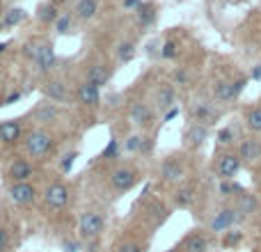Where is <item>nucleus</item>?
<instances>
[{
    "mask_svg": "<svg viewBox=\"0 0 261 252\" xmlns=\"http://www.w3.org/2000/svg\"><path fill=\"white\" fill-rule=\"evenodd\" d=\"M25 55L35 62V67H37V71L39 73H48L50 69L55 67V62H58L55 51H53V44H48V41L25 44Z\"/></svg>",
    "mask_w": 261,
    "mask_h": 252,
    "instance_id": "f257e3e1",
    "label": "nucleus"
},
{
    "mask_svg": "<svg viewBox=\"0 0 261 252\" xmlns=\"http://www.w3.org/2000/svg\"><path fill=\"white\" fill-rule=\"evenodd\" d=\"M23 144H25V152L30 154L32 158H41V156H46V154L53 149L55 140L46 129H32L30 133H25Z\"/></svg>",
    "mask_w": 261,
    "mask_h": 252,
    "instance_id": "f03ea898",
    "label": "nucleus"
},
{
    "mask_svg": "<svg viewBox=\"0 0 261 252\" xmlns=\"http://www.w3.org/2000/svg\"><path fill=\"white\" fill-rule=\"evenodd\" d=\"M106 230V220L99 211H85L78 220V232H81L83 239H99Z\"/></svg>",
    "mask_w": 261,
    "mask_h": 252,
    "instance_id": "7ed1b4c3",
    "label": "nucleus"
},
{
    "mask_svg": "<svg viewBox=\"0 0 261 252\" xmlns=\"http://www.w3.org/2000/svg\"><path fill=\"white\" fill-rule=\"evenodd\" d=\"M241 165H243V161H241L239 152H225L218 156L216 161V174L220 181H231L236 174H239Z\"/></svg>",
    "mask_w": 261,
    "mask_h": 252,
    "instance_id": "20e7f679",
    "label": "nucleus"
},
{
    "mask_svg": "<svg viewBox=\"0 0 261 252\" xmlns=\"http://www.w3.org/2000/svg\"><path fill=\"white\" fill-rule=\"evenodd\" d=\"M138 184V172L133 170V167H115L113 172H110V186H113L117 193H126V190H130L133 186Z\"/></svg>",
    "mask_w": 261,
    "mask_h": 252,
    "instance_id": "39448f33",
    "label": "nucleus"
},
{
    "mask_svg": "<svg viewBox=\"0 0 261 252\" xmlns=\"http://www.w3.org/2000/svg\"><path fill=\"white\" fill-rule=\"evenodd\" d=\"M245 83H248V78H239V81H234V83L220 81L216 85V90H213V96H216V101H220V104H229V101H234L236 96L245 90Z\"/></svg>",
    "mask_w": 261,
    "mask_h": 252,
    "instance_id": "423d86ee",
    "label": "nucleus"
},
{
    "mask_svg": "<svg viewBox=\"0 0 261 252\" xmlns=\"http://www.w3.org/2000/svg\"><path fill=\"white\" fill-rule=\"evenodd\" d=\"M44 202L48 209L60 211V209H64L69 204V188L64 184H60V181H55L44 190Z\"/></svg>",
    "mask_w": 261,
    "mask_h": 252,
    "instance_id": "0eeeda50",
    "label": "nucleus"
},
{
    "mask_svg": "<svg viewBox=\"0 0 261 252\" xmlns=\"http://www.w3.org/2000/svg\"><path fill=\"white\" fill-rule=\"evenodd\" d=\"M7 197L12 199L18 207H25V204H32L37 197V188L30 184V181H21V184H9L7 188Z\"/></svg>",
    "mask_w": 261,
    "mask_h": 252,
    "instance_id": "6e6552de",
    "label": "nucleus"
},
{
    "mask_svg": "<svg viewBox=\"0 0 261 252\" xmlns=\"http://www.w3.org/2000/svg\"><path fill=\"white\" fill-rule=\"evenodd\" d=\"M241 220V213L236 211V207H225L220 213H216V218L211 220V232H218V234H225L229 232L236 222Z\"/></svg>",
    "mask_w": 261,
    "mask_h": 252,
    "instance_id": "1a4fd4ad",
    "label": "nucleus"
},
{
    "mask_svg": "<svg viewBox=\"0 0 261 252\" xmlns=\"http://www.w3.org/2000/svg\"><path fill=\"white\" fill-rule=\"evenodd\" d=\"M239 156L243 161V165H259L261 163V140L257 138H245L239 144Z\"/></svg>",
    "mask_w": 261,
    "mask_h": 252,
    "instance_id": "9d476101",
    "label": "nucleus"
},
{
    "mask_svg": "<svg viewBox=\"0 0 261 252\" xmlns=\"http://www.w3.org/2000/svg\"><path fill=\"white\" fill-rule=\"evenodd\" d=\"M32 174H35V167H32L30 161L25 158H16V161L9 163L7 167V177L12 184H21V181H30Z\"/></svg>",
    "mask_w": 261,
    "mask_h": 252,
    "instance_id": "9b49d317",
    "label": "nucleus"
},
{
    "mask_svg": "<svg viewBox=\"0 0 261 252\" xmlns=\"http://www.w3.org/2000/svg\"><path fill=\"white\" fill-rule=\"evenodd\" d=\"M161 177H163V181H167V184H179V181L186 177L184 163H181L176 156L165 158L161 165Z\"/></svg>",
    "mask_w": 261,
    "mask_h": 252,
    "instance_id": "f8f14e48",
    "label": "nucleus"
},
{
    "mask_svg": "<svg viewBox=\"0 0 261 252\" xmlns=\"http://www.w3.org/2000/svg\"><path fill=\"white\" fill-rule=\"evenodd\" d=\"M76 99L81 106H87V108H96L101 104V87H96L94 83L85 81L78 85L76 90Z\"/></svg>",
    "mask_w": 261,
    "mask_h": 252,
    "instance_id": "ddd939ff",
    "label": "nucleus"
},
{
    "mask_svg": "<svg viewBox=\"0 0 261 252\" xmlns=\"http://www.w3.org/2000/svg\"><path fill=\"white\" fill-rule=\"evenodd\" d=\"M190 117H193V122L208 126L218 119V110L213 108V104H208V101H197V104L190 108Z\"/></svg>",
    "mask_w": 261,
    "mask_h": 252,
    "instance_id": "4468645a",
    "label": "nucleus"
},
{
    "mask_svg": "<svg viewBox=\"0 0 261 252\" xmlns=\"http://www.w3.org/2000/svg\"><path fill=\"white\" fill-rule=\"evenodd\" d=\"M128 119L133 122L135 126H149L153 122V110L149 108L144 101H135L128 110Z\"/></svg>",
    "mask_w": 261,
    "mask_h": 252,
    "instance_id": "2eb2a0df",
    "label": "nucleus"
},
{
    "mask_svg": "<svg viewBox=\"0 0 261 252\" xmlns=\"http://www.w3.org/2000/svg\"><path fill=\"white\" fill-rule=\"evenodd\" d=\"M21 135H23V129L18 119H5V122H0V142L3 144L18 142Z\"/></svg>",
    "mask_w": 261,
    "mask_h": 252,
    "instance_id": "dca6fc26",
    "label": "nucleus"
},
{
    "mask_svg": "<svg viewBox=\"0 0 261 252\" xmlns=\"http://www.w3.org/2000/svg\"><path fill=\"white\" fill-rule=\"evenodd\" d=\"M208 138V126L206 124H197V122H193L186 129V133H184V140H186V144L188 147H202L204 144V140Z\"/></svg>",
    "mask_w": 261,
    "mask_h": 252,
    "instance_id": "f3484780",
    "label": "nucleus"
},
{
    "mask_svg": "<svg viewBox=\"0 0 261 252\" xmlns=\"http://www.w3.org/2000/svg\"><path fill=\"white\" fill-rule=\"evenodd\" d=\"M236 211L241 213V218H248V216H252L254 211H257V207H259V202H257V197L254 195H250V193H241V195H236Z\"/></svg>",
    "mask_w": 261,
    "mask_h": 252,
    "instance_id": "a211bd4d",
    "label": "nucleus"
},
{
    "mask_svg": "<svg viewBox=\"0 0 261 252\" xmlns=\"http://www.w3.org/2000/svg\"><path fill=\"white\" fill-rule=\"evenodd\" d=\"M85 81L94 83L96 87H103L110 83V69L106 67V64H92L90 69H87V78Z\"/></svg>",
    "mask_w": 261,
    "mask_h": 252,
    "instance_id": "6ab92c4d",
    "label": "nucleus"
},
{
    "mask_svg": "<svg viewBox=\"0 0 261 252\" xmlns=\"http://www.w3.org/2000/svg\"><path fill=\"white\" fill-rule=\"evenodd\" d=\"M58 106H53V104H41L39 108L35 110V119L37 122H41V124H48V122H55L58 119Z\"/></svg>",
    "mask_w": 261,
    "mask_h": 252,
    "instance_id": "aec40b11",
    "label": "nucleus"
},
{
    "mask_svg": "<svg viewBox=\"0 0 261 252\" xmlns=\"http://www.w3.org/2000/svg\"><path fill=\"white\" fill-rule=\"evenodd\" d=\"M184 252H208V243L202 234H190L184 241Z\"/></svg>",
    "mask_w": 261,
    "mask_h": 252,
    "instance_id": "412c9836",
    "label": "nucleus"
},
{
    "mask_svg": "<svg viewBox=\"0 0 261 252\" xmlns=\"http://www.w3.org/2000/svg\"><path fill=\"white\" fill-rule=\"evenodd\" d=\"M156 101H158V108L161 110L174 108V90H172V85H161V90H158V94H156Z\"/></svg>",
    "mask_w": 261,
    "mask_h": 252,
    "instance_id": "4be33fe9",
    "label": "nucleus"
},
{
    "mask_svg": "<svg viewBox=\"0 0 261 252\" xmlns=\"http://www.w3.org/2000/svg\"><path fill=\"white\" fill-rule=\"evenodd\" d=\"M245 126L252 133H261V106H252L245 110Z\"/></svg>",
    "mask_w": 261,
    "mask_h": 252,
    "instance_id": "5701e85b",
    "label": "nucleus"
},
{
    "mask_svg": "<svg viewBox=\"0 0 261 252\" xmlns=\"http://www.w3.org/2000/svg\"><path fill=\"white\" fill-rule=\"evenodd\" d=\"M46 96H50V101H64L67 99V87L62 81H50L46 85Z\"/></svg>",
    "mask_w": 261,
    "mask_h": 252,
    "instance_id": "b1692460",
    "label": "nucleus"
},
{
    "mask_svg": "<svg viewBox=\"0 0 261 252\" xmlns=\"http://www.w3.org/2000/svg\"><path fill=\"white\" fill-rule=\"evenodd\" d=\"M193 199H195V188H193V186H184V188H179V190H176V195H174L176 207H181V209L190 207V204H193Z\"/></svg>",
    "mask_w": 261,
    "mask_h": 252,
    "instance_id": "393cba45",
    "label": "nucleus"
},
{
    "mask_svg": "<svg viewBox=\"0 0 261 252\" xmlns=\"http://www.w3.org/2000/svg\"><path fill=\"white\" fill-rule=\"evenodd\" d=\"M96 9H99V5H96V0H81V3L76 5V14L83 18V21H87V18H92L96 14Z\"/></svg>",
    "mask_w": 261,
    "mask_h": 252,
    "instance_id": "a878e982",
    "label": "nucleus"
},
{
    "mask_svg": "<svg viewBox=\"0 0 261 252\" xmlns=\"http://www.w3.org/2000/svg\"><path fill=\"white\" fill-rule=\"evenodd\" d=\"M25 18V9H21V7H16V9H12V12L5 16V21H3V28H12V26H18V23Z\"/></svg>",
    "mask_w": 261,
    "mask_h": 252,
    "instance_id": "bb28decb",
    "label": "nucleus"
},
{
    "mask_svg": "<svg viewBox=\"0 0 261 252\" xmlns=\"http://www.w3.org/2000/svg\"><path fill=\"white\" fill-rule=\"evenodd\" d=\"M117 55H119V60H122V62H130V60L135 58V46L130 44V41H124V44H119Z\"/></svg>",
    "mask_w": 261,
    "mask_h": 252,
    "instance_id": "cd10ccee",
    "label": "nucleus"
},
{
    "mask_svg": "<svg viewBox=\"0 0 261 252\" xmlns=\"http://www.w3.org/2000/svg\"><path fill=\"white\" fill-rule=\"evenodd\" d=\"M39 18H41L44 23H55V21L60 18V16H58V9H55L53 5H44V7L39 9Z\"/></svg>",
    "mask_w": 261,
    "mask_h": 252,
    "instance_id": "c85d7f7f",
    "label": "nucleus"
},
{
    "mask_svg": "<svg viewBox=\"0 0 261 252\" xmlns=\"http://www.w3.org/2000/svg\"><path fill=\"white\" fill-rule=\"evenodd\" d=\"M138 16H140V23H142V26H149V23L153 21V16H156V14H153L151 5H140Z\"/></svg>",
    "mask_w": 261,
    "mask_h": 252,
    "instance_id": "c756f323",
    "label": "nucleus"
},
{
    "mask_svg": "<svg viewBox=\"0 0 261 252\" xmlns=\"http://www.w3.org/2000/svg\"><path fill=\"white\" fill-rule=\"evenodd\" d=\"M216 140H218V144H222V147H227V144H231L234 142V129H220L218 131V135H216Z\"/></svg>",
    "mask_w": 261,
    "mask_h": 252,
    "instance_id": "7c9ffc66",
    "label": "nucleus"
},
{
    "mask_svg": "<svg viewBox=\"0 0 261 252\" xmlns=\"http://www.w3.org/2000/svg\"><path fill=\"white\" fill-rule=\"evenodd\" d=\"M176 41L174 39H167L165 44H163V51H161V58H165V60H172V58H176Z\"/></svg>",
    "mask_w": 261,
    "mask_h": 252,
    "instance_id": "2f4dec72",
    "label": "nucleus"
},
{
    "mask_svg": "<svg viewBox=\"0 0 261 252\" xmlns=\"http://www.w3.org/2000/svg\"><path fill=\"white\" fill-rule=\"evenodd\" d=\"M241 239H243V232H239V230H229V232H225V239H222V243L225 245H239L241 243Z\"/></svg>",
    "mask_w": 261,
    "mask_h": 252,
    "instance_id": "473e14b6",
    "label": "nucleus"
},
{
    "mask_svg": "<svg viewBox=\"0 0 261 252\" xmlns=\"http://www.w3.org/2000/svg\"><path fill=\"white\" fill-rule=\"evenodd\" d=\"M220 193L222 195H231V193L241 195V193H243V188H241L239 184H234V179H231V181H222V184H220Z\"/></svg>",
    "mask_w": 261,
    "mask_h": 252,
    "instance_id": "72a5a7b5",
    "label": "nucleus"
},
{
    "mask_svg": "<svg viewBox=\"0 0 261 252\" xmlns=\"http://www.w3.org/2000/svg\"><path fill=\"white\" fill-rule=\"evenodd\" d=\"M69 28H71V16H69V14H64V16H60L58 21H55V30H58L60 35L69 32Z\"/></svg>",
    "mask_w": 261,
    "mask_h": 252,
    "instance_id": "f704fd0d",
    "label": "nucleus"
},
{
    "mask_svg": "<svg viewBox=\"0 0 261 252\" xmlns=\"http://www.w3.org/2000/svg\"><path fill=\"white\" fill-rule=\"evenodd\" d=\"M117 252H147V250H144V245H142V243L128 241V243H122V245H119V250H117Z\"/></svg>",
    "mask_w": 261,
    "mask_h": 252,
    "instance_id": "c9c22d12",
    "label": "nucleus"
},
{
    "mask_svg": "<svg viewBox=\"0 0 261 252\" xmlns=\"http://www.w3.org/2000/svg\"><path fill=\"white\" fill-rule=\"evenodd\" d=\"M140 144H142V138L140 135H130L126 140V144H124V149L126 152H140Z\"/></svg>",
    "mask_w": 261,
    "mask_h": 252,
    "instance_id": "e433bc0d",
    "label": "nucleus"
},
{
    "mask_svg": "<svg viewBox=\"0 0 261 252\" xmlns=\"http://www.w3.org/2000/svg\"><path fill=\"white\" fill-rule=\"evenodd\" d=\"M103 156H106V158H113V156H117V140H110V144H108V147H106Z\"/></svg>",
    "mask_w": 261,
    "mask_h": 252,
    "instance_id": "4c0bfd02",
    "label": "nucleus"
},
{
    "mask_svg": "<svg viewBox=\"0 0 261 252\" xmlns=\"http://www.w3.org/2000/svg\"><path fill=\"white\" fill-rule=\"evenodd\" d=\"M174 81L179 83V85H188V73H186L184 69H179V71H174Z\"/></svg>",
    "mask_w": 261,
    "mask_h": 252,
    "instance_id": "58836bf2",
    "label": "nucleus"
},
{
    "mask_svg": "<svg viewBox=\"0 0 261 252\" xmlns=\"http://www.w3.org/2000/svg\"><path fill=\"white\" fill-rule=\"evenodd\" d=\"M78 154L73 152V154H69V156H64V161H62V170L67 172V170H71V165H73V158H76Z\"/></svg>",
    "mask_w": 261,
    "mask_h": 252,
    "instance_id": "ea45409f",
    "label": "nucleus"
},
{
    "mask_svg": "<svg viewBox=\"0 0 261 252\" xmlns=\"http://www.w3.org/2000/svg\"><path fill=\"white\" fill-rule=\"evenodd\" d=\"M62 250L64 252H78V243L76 241H62Z\"/></svg>",
    "mask_w": 261,
    "mask_h": 252,
    "instance_id": "a19ab883",
    "label": "nucleus"
},
{
    "mask_svg": "<svg viewBox=\"0 0 261 252\" xmlns=\"http://www.w3.org/2000/svg\"><path fill=\"white\" fill-rule=\"evenodd\" d=\"M7 248V232H5V227L0 225V252Z\"/></svg>",
    "mask_w": 261,
    "mask_h": 252,
    "instance_id": "79ce46f5",
    "label": "nucleus"
},
{
    "mask_svg": "<svg viewBox=\"0 0 261 252\" xmlns=\"http://www.w3.org/2000/svg\"><path fill=\"white\" fill-rule=\"evenodd\" d=\"M140 152H144V154L151 152V140H149V138H142V144H140Z\"/></svg>",
    "mask_w": 261,
    "mask_h": 252,
    "instance_id": "37998d69",
    "label": "nucleus"
},
{
    "mask_svg": "<svg viewBox=\"0 0 261 252\" xmlns=\"http://www.w3.org/2000/svg\"><path fill=\"white\" fill-rule=\"evenodd\" d=\"M18 99H21V94H18V92H14V94H9L7 99L3 101V106H9V104H14V101H18Z\"/></svg>",
    "mask_w": 261,
    "mask_h": 252,
    "instance_id": "c03bdc74",
    "label": "nucleus"
},
{
    "mask_svg": "<svg viewBox=\"0 0 261 252\" xmlns=\"http://www.w3.org/2000/svg\"><path fill=\"white\" fill-rule=\"evenodd\" d=\"M252 78H254V81H261V64H259V67H254V71H252Z\"/></svg>",
    "mask_w": 261,
    "mask_h": 252,
    "instance_id": "a18cd8bd",
    "label": "nucleus"
},
{
    "mask_svg": "<svg viewBox=\"0 0 261 252\" xmlns=\"http://www.w3.org/2000/svg\"><path fill=\"white\" fill-rule=\"evenodd\" d=\"M138 5V0H124V7H135Z\"/></svg>",
    "mask_w": 261,
    "mask_h": 252,
    "instance_id": "49530a36",
    "label": "nucleus"
},
{
    "mask_svg": "<svg viewBox=\"0 0 261 252\" xmlns=\"http://www.w3.org/2000/svg\"><path fill=\"white\" fill-rule=\"evenodd\" d=\"M5 48H7V44H0V53H3V51H5Z\"/></svg>",
    "mask_w": 261,
    "mask_h": 252,
    "instance_id": "de8ad7c7",
    "label": "nucleus"
},
{
    "mask_svg": "<svg viewBox=\"0 0 261 252\" xmlns=\"http://www.w3.org/2000/svg\"><path fill=\"white\" fill-rule=\"evenodd\" d=\"M259 186H261V181H259Z\"/></svg>",
    "mask_w": 261,
    "mask_h": 252,
    "instance_id": "09e8293b",
    "label": "nucleus"
},
{
    "mask_svg": "<svg viewBox=\"0 0 261 252\" xmlns=\"http://www.w3.org/2000/svg\"><path fill=\"white\" fill-rule=\"evenodd\" d=\"M259 252H261V250H259Z\"/></svg>",
    "mask_w": 261,
    "mask_h": 252,
    "instance_id": "8fccbe9b",
    "label": "nucleus"
}]
</instances>
